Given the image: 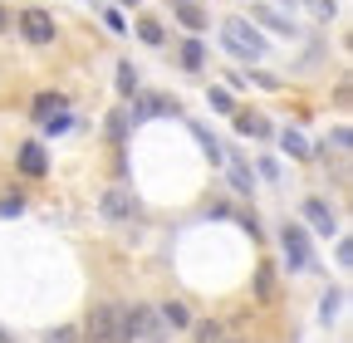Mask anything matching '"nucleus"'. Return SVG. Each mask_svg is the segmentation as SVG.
I'll return each instance as SVG.
<instances>
[{
  "label": "nucleus",
  "instance_id": "nucleus-1",
  "mask_svg": "<svg viewBox=\"0 0 353 343\" xmlns=\"http://www.w3.org/2000/svg\"><path fill=\"white\" fill-rule=\"evenodd\" d=\"M118 343H167V324L152 304L118 309Z\"/></svg>",
  "mask_w": 353,
  "mask_h": 343
},
{
  "label": "nucleus",
  "instance_id": "nucleus-2",
  "mask_svg": "<svg viewBox=\"0 0 353 343\" xmlns=\"http://www.w3.org/2000/svg\"><path fill=\"white\" fill-rule=\"evenodd\" d=\"M221 45H226L241 64H260L265 54H270V50H265V39L241 20V15H231V20H221Z\"/></svg>",
  "mask_w": 353,
  "mask_h": 343
},
{
  "label": "nucleus",
  "instance_id": "nucleus-3",
  "mask_svg": "<svg viewBox=\"0 0 353 343\" xmlns=\"http://www.w3.org/2000/svg\"><path fill=\"white\" fill-rule=\"evenodd\" d=\"M15 30H20V39L25 45H54V34H59V25H54V15L50 10H39V6H25L20 15H15Z\"/></svg>",
  "mask_w": 353,
  "mask_h": 343
},
{
  "label": "nucleus",
  "instance_id": "nucleus-4",
  "mask_svg": "<svg viewBox=\"0 0 353 343\" xmlns=\"http://www.w3.org/2000/svg\"><path fill=\"white\" fill-rule=\"evenodd\" d=\"M83 343H118V304H94L83 319Z\"/></svg>",
  "mask_w": 353,
  "mask_h": 343
},
{
  "label": "nucleus",
  "instance_id": "nucleus-5",
  "mask_svg": "<svg viewBox=\"0 0 353 343\" xmlns=\"http://www.w3.org/2000/svg\"><path fill=\"white\" fill-rule=\"evenodd\" d=\"M99 216H103L108 226H128L132 216H138V196H132L128 187H108V191L99 196Z\"/></svg>",
  "mask_w": 353,
  "mask_h": 343
},
{
  "label": "nucleus",
  "instance_id": "nucleus-6",
  "mask_svg": "<svg viewBox=\"0 0 353 343\" xmlns=\"http://www.w3.org/2000/svg\"><path fill=\"white\" fill-rule=\"evenodd\" d=\"M280 240H285V255H290V270H309L314 265V255H309V236H304V226H285L280 231Z\"/></svg>",
  "mask_w": 353,
  "mask_h": 343
},
{
  "label": "nucleus",
  "instance_id": "nucleus-7",
  "mask_svg": "<svg viewBox=\"0 0 353 343\" xmlns=\"http://www.w3.org/2000/svg\"><path fill=\"white\" fill-rule=\"evenodd\" d=\"M172 113H182V108H176V98H167V94H143L138 103L128 108V118H132V123H148V118H172Z\"/></svg>",
  "mask_w": 353,
  "mask_h": 343
},
{
  "label": "nucleus",
  "instance_id": "nucleus-8",
  "mask_svg": "<svg viewBox=\"0 0 353 343\" xmlns=\"http://www.w3.org/2000/svg\"><path fill=\"white\" fill-rule=\"evenodd\" d=\"M304 221L314 226L319 236H339V216H334V206H329L324 196H309V201H304Z\"/></svg>",
  "mask_w": 353,
  "mask_h": 343
},
{
  "label": "nucleus",
  "instance_id": "nucleus-9",
  "mask_svg": "<svg viewBox=\"0 0 353 343\" xmlns=\"http://www.w3.org/2000/svg\"><path fill=\"white\" fill-rule=\"evenodd\" d=\"M20 172H25V177H44V172H50V157H44V143H20Z\"/></svg>",
  "mask_w": 353,
  "mask_h": 343
},
{
  "label": "nucleus",
  "instance_id": "nucleus-10",
  "mask_svg": "<svg viewBox=\"0 0 353 343\" xmlns=\"http://www.w3.org/2000/svg\"><path fill=\"white\" fill-rule=\"evenodd\" d=\"M255 299H260V304H275V299H280V275H275L270 260L255 265Z\"/></svg>",
  "mask_w": 353,
  "mask_h": 343
},
{
  "label": "nucleus",
  "instance_id": "nucleus-11",
  "mask_svg": "<svg viewBox=\"0 0 353 343\" xmlns=\"http://www.w3.org/2000/svg\"><path fill=\"white\" fill-rule=\"evenodd\" d=\"M231 118H236V133H241V138H260V143H265V138H270V118H265V113H250V108H236Z\"/></svg>",
  "mask_w": 353,
  "mask_h": 343
},
{
  "label": "nucleus",
  "instance_id": "nucleus-12",
  "mask_svg": "<svg viewBox=\"0 0 353 343\" xmlns=\"http://www.w3.org/2000/svg\"><path fill=\"white\" fill-rule=\"evenodd\" d=\"M176 20H182L192 34H201V30H206V10L196 6V0H176Z\"/></svg>",
  "mask_w": 353,
  "mask_h": 343
},
{
  "label": "nucleus",
  "instance_id": "nucleus-13",
  "mask_svg": "<svg viewBox=\"0 0 353 343\" xmlns=\"http://www.w3.org/2000/svg\"><path fill=\"white\" fill-rule=\"evenodd\" d=\"M176 54H182V69H192V74H196V69H206V45H201L196 34H192V39H187V45L176 50Z\"/></svg>",
  "mask_w": 353,
  "mask_h": 343
},
{
  "label": "nucleus",
  "instance_id": "nucleus-14",
  "mask_svg": "<svg viewBox=\"0 0 353 343\" xmlns=\"http://www.w3.org/2000/svg\"><path fill=\"white\" fill-rule=\"evenodd\" d=\"M280 152H290V157H309L314 147H309V138L299 133V127H285V133H280Z\"/></svg>",
  "mask_w": 353,
  "mask_h": 343
},
{
  "label": "nucleus",
  "instance_id": "nucleus-15",
  "mask_svg": "<svg viewBox=\"0 0 353 343\" xmlns=\"http://www.w3.org/2000/svg\"><path fill=\"white\" fill-rule=\"evenodd\" d=\"M157 314H162V324H167V329H187V324H192V314H187L182 299H167V304H162Z\"/></svg>",
  "mask_w": 353,
  "mask_h": 343
},
{
  "label": "nucleus",
  "instance_id": "nucleus-16",
  "mask_svg": "<svg viewBox=\"0 0 353 343\" xmlns=\"http://www.w3.org/2000/svg\"><path fill=\"white\" fill-rule=\"evenodd\" d=\"M138 39H143V45H167V30H162V20L143 15V20H138Z\"/></svg>",
  "mask_w": 353,
  "mask_h": 343
},
{
  "label": "nucleus",
  "instance_id": "nucleus-17",
  "mask_svg": "<svg viewBox=\"0 0 353 343\" xmlns=\"http://www.w3.org/2000/svg\"><path fill=\"white\" fill-rule=\"evenodd\" d=\"M59 108H69L64 94H39V98H34V118H39V123L50 118V113H59Z\"/></svg>",
  "mask_w": 353,
  "mask_h": 343
},
{
  "label": "nucleus",
  "instance_id": "nucleus-18",
  "mask_svg": "<svg viewBox=\"0 0 353 343\" xmlns=\"http://www.w3.org/2000/svg\"><path fill=\"white\" fill-rule=\"evenodd\" d=\"M250 15H255V20H265V25H270V30H275V34H294V25H290V20H285V15H275V10H270V6H255V10H250Z\"/></svg>",
  "mask_w": 353,
  "mask_h": 343
},
{
  "label": "nucleus",
  "instance_id": "nucleus-19",
  "mask_svg": "<svg viewBox=\"0 0 353 343\" xmlns=\"http://www.w3.org/2000/svg\"><path fill=\"white\" fill-rule=\"evenodd\" d=\"M113 83H118V94H123V98H132V94H138V69H132V64H118Z\"/></svg>",
  "mask_w": 353,
  "mask_h": 343
},
{
  "label": "nucleus",
  "instance_id": "nucleus-20",
  "mask_svg": "<svg viewBox=\"0 0 353 343\" xmlns=\"http://www.w3.org/2000/svg\"><path fill=\"white\" fill-rule=\"evenodd\" d=\"M231 187H236L241 196H250V191H255V182H250V167H245V162H231Z\"/></svg>",
  "mask_w": 353,
  "mask_h": 343
},
{
  "label": "nucleus",
  "instance_id": "nucleus-21",
  "mask_svg": "<svg viewBox=\"0 0 353 343\" xmlns=\"http://www.w3.org/2000/svg\"><path fill=\"white\" fill-rule=\"evenodd\" d=\"M128 123H132V118H128V108H113V113H108V138H113V143H123Z\"/></svg>",
  "mask_w": 353,
  "mask_h": 343
},
{
  "label": "nucleus",
  "instance_id": "nucleus-22",
  "mask_svg": "<svg viewBox=\"0 0 353 343\" xmlns=\"http://www.w3.org/2000/svg\"><path fill=\"white\" fill-rule=\"evenodd\" d=\"M221 338H226V324H216V319L196 324V343H221Z\"/></svg>",
  "mask_w": 353,
  "mask_h": 343
},
{
  "label": "nucleus",
  "instance_id": "nucleus-23",
  "mask_svg": "<svg viewBox=\"0 0 353 343\" xmlns=\"http://www.w3.org/2000/svg\"><path fill=\"white\" fill-rule=\"evenodd\" d=\"M206 103H211L216 113H236V98H231L226 89H211V94H206Z\"/></svg>",
  "mask_w": 353,
  "mask_h": 343
},
{
  "label": "nucleus",
  "instance_id": "nucleus-24",
  "mask_svg": "<svg viewBox=\"0 0 353 343\" xmlns=\"http://www.w3.org/2000/svg\"><path fill=\"white\" fill-rule=\"evenodd\" d=\"M339 304H343V289H329V294H324V304H319V319L329 324V319L339 314Z\"/></svg>",
  "mask_w": 353,
  "mask_h": 343
},
{
  "label": "nucleus",
  "instance_id": "nucleus-25",
  "mask_svg": "<svg viewBox=\"0 0 353 343\" xmlns=\"http://www.w3.org/2000/svg\"><path fill=\"white\" fill-rule=\"evenodd\" d=\"M44 133H69V108H59V113H50V118H44Z\"/></svg>",
  "mask_w": 353,
  "mask_h": 343
},
{
  "label": "nucleus",
  "instance_id": "nucleus-26",
  "mask_svg": "<svg viewBox=\"0 0 353 343\" xmlns=\"http://www.w3.org/2000/svg\"><path fill=\"white\" fill-rule=\"evenodd\" d=\"M192 133H196V143L206 147V157H211V162H221V143H216V138L206 133V127H192Z\"/></svg>",
  "mask_w": 353,
  "mask_h": 343
},
{
  "label": "nucleus",
  "instance_id": "nucleus-27",
  "mask_svg": "<svg viewBox=\"0 0 353 343\" xmlns=\"http://www.w3.org/2000/svg\"><path fill=\"white\" fill-rule=\"evenodd\" d=\"M334 10H339L334 0H309V15H314V20H324V25L334 20Z\"/></svg>",
  "mask_w": 353,
  "mask_h": 343
},
{
  "label": "nucleus",
  "instance_id": "nucleus-28",
  "mask_svg": "<svg viewBox=\"0 0 353 343\" xmlns=\"http://www.w3.org/2000/svg\"><path fill=\"white\" fill-rule=\"evenodd\" d=\"M44 343H79V329H50V338H44Z\"/></svg>",
  "mask_w": 353,
  "mask_h": 343
},
{
  "label": "nucleus",
  "instance_id": "nucleus-29",
  "mask_svg": "<svg viewBox=\"0 0 353 343\" xmlns=\"http://www.w3.org/2000/svg\"><path fill=\"white\" fill-rule=\"evenodd\" d=\"M20 211H25L20 196H6V201H0V216H20Z\"/></svg>",
  "mask_w": 353,
  "mask_h": 343
},
{
  "label": "nucleus",
  "instance_id": "nucleus-30",
  "mask_svg": "<svg viewBox=\"0 0 353 343\" xmlns=\"http://www.w3.org/2000/svg\"><path fill=\"white\" fill-rule=\"evenodd\" d=\"M329 143H334L339 152H348V147H353V138H348V127H334V138H329Z\"/></svg>",
  "mask_w": 353,
  "mask_h": 343
},
{
  "label": "nucleus",
  "instance_id": "nucleus-31",
  "mask_svg": "<svg viewBox=\"0 0 353 343\" xmlns=\"http://www.w3.org/2000/svg\"><path fill=\"white\" fill-rule=\"evenodd\" d=\"M103 25H108V30H113V34H123V30H128V25H123V15H118V10H103Z\"/></svg>",
  "mask_w": 353,
  "mask_h": 343
},
{
  "label": "nucleus",
  "instance_id": "nucleus-32",
  "mask_svg": "<svg viewBox=\"0 0 353 343\" xmlns=\"http://www.w3.org/2000/svg\"><path fill=\"white\" fill-rule=\"evenodd\" d=\"M6 30H15V15H10L6 6H0V34H6Z\"/></svg>",
  "mask_w": 353,
  "mask_h": 343
},
{
  "label": "nucleus",
  "instance_id": "nucleus-33",
  "mask_svg": "<svg viewBox=\"0 0 353 343\" xmlns=\"http://www.w3.org/2000/svg\"><path fill=\"white\" fill-rule=\"evenodd\" d=\"M221 343H250V338H241V333H226V338H221Z\"/></svg>",
  "mask_w": 353,
  "mask_h": 343
},
{
  "label": "nucleus",
  "instance_id": "nucleus-34",
  "mask_svg": "<svg viewBox=\"0 0 353 343\" xmlns=\"http://www.w3.org/2000/svg\"><path fill=\"white\" fill-rule=\"evenodd\" d=\"M0 343H15V338H10V333H6V329H0Z\"/></svg>",
  "mask_w": 353,
  "mask_h": 343
}]
</instances>
